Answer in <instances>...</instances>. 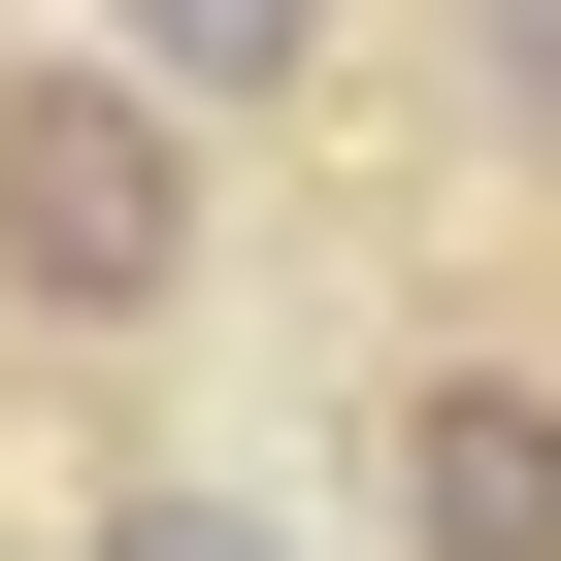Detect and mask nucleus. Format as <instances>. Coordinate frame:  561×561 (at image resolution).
Instances as JSON below:
<instances>
[{
	"label": "nucleus",
	"instance_id": "nucleus-2",
	"mask_svg": "<svg viewBox=\"0 0 561 561\" xmlns=\"http://www.w3.org/2000/svg\"><path fill=\"white\" fill-rule=\"evenodd\" d=\"M364 528L397 561H561V331H430L397 430H364Z\"/></svg>",
	"mask_w": 561,
	"mask_h": 561
},
{
	"label": "nucleus",
	"instance_id": "nucleus-5",
	"mask_svg": "<svg viewBox=\"0 0 561 561\" xmlns=\"http://www.w3.org/2000/svg\"><path fill=\"white\" fill-rule=\"evenodd\" d=\"M67 561H298V528H264V495H100Z\"/></svg>",
	"mask_w": 561,
	"mask_h": 561
},
{
	"label": "nucleus",
	"instance_id": "nucleus-1",
	"mask_svg": "<svg viewBox=\"0 0 561 561\" xmlns=\"http://www.w3.org/2000/svg\"><path fill=\"white\" fill-rule=\"evenodd\" d=\"M198 298H231V133L165 67L34 34V67H0V331H34V364H133Z\"/></svg>",
	"mask_w": 561,
	"mask_h": 561
},
{
	"label": "nucleus",
	"instance_id": "nucleus-4",
	"mask_svg": "<svg viewBox=\"0 0 561 561\" xmlns=\"http://www.w3.org/2000/svg\"><path fill=\"white\" fill-rule=\"evenodd\" d=\"M430 67H462V165L561 198V0H430Z\"/></svg>",
	"mask_w": 561,
	"mask_h": 561
},
{
	"label": "nucleus",
	"instance_id": "nucleus-3",
	"mask_svg": "<svg viewBox=\"0 0 561 561\" xmlns=\"http://www.w3.org/2000/svg\"><path fill=\"white\" fill-rule=\"evenodd\" d=\"M100 67H165L198 133H298V100L364 67V0H100Z\"/></svg>",
	"mask_w": 561,
	"mask_h": 561
}]
</instances>
